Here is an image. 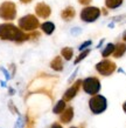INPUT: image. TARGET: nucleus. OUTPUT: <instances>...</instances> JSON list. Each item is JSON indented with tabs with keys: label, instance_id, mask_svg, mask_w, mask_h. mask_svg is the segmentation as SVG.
I'll return each mask as SVG.
<instances>
[{
	"label": "nucleus",
	"instance_id": "obj_1",
	"mask_svg": "<svg viewBox=\"0 0 126 128\" xmlns=\"http://www.w3.org/2000/svg\"><path fill=\"white\" fill-rule=\"evenodd\" d=\"M0 39L22 42L25 40H28L29 38H28V34H25L21 30H19L13 24H1L0 25Z\"/></svg>",
	"mask_w": 126,
	"mask_h": 128
},
{
	"label": "nucleus",
	"instance_id": "obj_2",
	"mask_svg": "<svg viewBox=\"0 0 126 128\" xmlns=\"http://www.w3.org/2000/svg\"><path fill=\"white\" fill-rule=\"evenodd\" d=\"M89 107L93 114H102L107 108L106 98L99 94H96L89 100Z\"/></svg>",
	"mask_w": 126,
	"mask_h": 128
},
{
	"label": "nucleus",
	"instance_id": "obj_3",
	"mask_svg": "<svg viewBox=\"0 0 126 128\" xmlns=\"http://www.w3.org/2000/svg\"><path fill=\"white\" fill-rule=\"evenodd\" d=\"M82 87L83 90L89 95H96L99 93L100 90V81L96 76H89L84 81H82Z\"/></svg>",
	"mask_w": 126,
	"mask_h": 128
},
{
	"label": "nucleus",
	"instance_id": "obj_4",
	"mask_svg": "<svg viewBox=\"0 0 126 128\" xmlns=\"http://www.w3.org/2000/svg\"><path fill=\"white\" fill-rule=\"evenodd\" d=\"M16 16V6L11 1H5L0 6V18L4 20H13Z\"/></svg>",
	"mask_w": 126,
	"mask_h": 128
},
{
	"label": "nucleus",
	"instance_id": "obj_5",
	"mask_svg": "<svg viewBox=\"0 0 126 128\" xmlns=\"http://www.w3.org/2000/svg\"><path fill=\"white\" fill-rule=\"evenodd\" d=\"M39 20L36 16L28 14L22 18H20L19 20V27L23 31H35L39 27Z\"/></svg>",
	"mask_w": 126,
	"mask_h": 128
},
{
	"label": "nucleus",
	"instance_id": "obj_6",
	"mask_svg": "<svg viewBox=\"0 0 126 128\" xmlns=\"http://www.w3.org/2000/svg\"><path fill=\"white\" fill-rule=\"evenodd\" d=\"M116 68H117L116 64L113 61H111V60H103V61L98 62L96 65V70L99 74L104 75V76L111 75L116 70Z\"/></svg>",
	"mask_w": 126,
	"mask_h": 128
},
{
	"label": "nucleus",
	"instance_id": "obj_7",
	"mask_svg": "<svg viewBox=\"0 0 126 128\" xmlns=\"http://www.w3.org/2000/svg\"><path fill=\"white\" fill-rule=\"evenodd\" d=\"M100 16V10L97 7H85L81 12V19L85 22H92Z\"/></svg>",
	"mask_w": 126,
	"mask_h": 128
},
{
	"label": "nucleus",
	"instance_id": "obj_8",
	"mask_svg": "<svg viewBox=\"0 0 126 128\" xmlns=\"http://www.w3.org/2000/svg\"><path fill=\"white\" fill-rule=\"evenodd\" d=\"M81 85H82V81H81V80H77L70 88L67 89V92H65L64 95H63V100H64L65 102L73 100L74 98L77 95V93H78V90H80V88H81Z\"/></svg>",
	"mask_w": 126,
	"mask_h": 128
},
{
	"label": "nucleus",
	"instance_id": "obj_9",
	"mask_svg": "<svg viewBox=\"0 0 126 128\" xmlns=\"http://www.w3.org/2000/svg\"><path fill=\"white\" fill-rule=\"evenodd\" d=\"M35 12H36V14H38L40 18H44V19H46V18H48V16H50L51 10H50V7L47 4H44V2H40V4L36 5Z\"/></svg>",
	"mask_w": 126,
	"mask_h": 128
},
{
	"label": "nucleus",
	"instance_id": "obj_10",
	"mask_svg": "<svg viewBox=\"0 0 126 128\" xmlns=\"http://www.w3.org/2000/svg\"><path fill=\"white\" fill-rule=\"evenodd\" d=\"M73 118H74V108L73 107H67L61 113L60 120H61L62 124H69L70 121L73 120Z\"/></svg>",
	"mask_w": 126,
	"mask_h": 128
},
{
	"label": "nucleus",
	"instance_id": "obj_11",
	"mask_svg": "<svg viewBox=\"0 0 126 128\" xmlns=\"http://www.w3.org/2000/svg\"><path fill=\"white\" fill-rule=\"evenodd\" d=\"M126 52V44L125 42H118L115 47V52H113V56L115 58H122Z\"/></svg>",
	"mask_w": 126,
	"mask_h": 128
},
{
	"label": "nucleus",
	"instance_id": "obj_12",
	"mask_svg": "<svg viewBox=\"0 0 126 128\" xmlns=\"http://www.w3.org/2000/svg\"><path fill=\"white\" fill-rule=\"evenodd\" d=\"M75 14H76V13H75V8L74 7H67L64 11H62L61 16L64 20L69 21V20H71L74 16H75Z\"/></svg>",
	"mask_w": 126,
	"mask_h": 128
},
{
	"label": "nucleus",
	"instance_id": "obj_13",
	"mask_svg": "<svg viewBox=\"0 0 126 128\" xmlns=\"http://www.w3.org/2000/svg\"><path fill=\"white\" fill-rule=\"evenodd\" d=\"M50 67L53 68L54 70H63V62H62V59L60 56H56V58H54V60L50 62Z\"/></svg>",
	"mask_w": 126,
	"mask_h": 128
},
{
	"label": "nucleus",
	"instance_id": "obj_14",
	"mask_svg": "<svg viewBox=\"0 0 126 128\" xmlns=\"http://www.w3.org/2000/svg\"><path fill=\"white\" fill-rule=\"evenodd\" d=\"M41 30L44 32L46 34L50 35L55 31V25H54L53 22H50V21H47V22H43L41 25Z\"/></svg>",
	"mask_w": 126,
	"mask_h": 128
},
{
	"label": "nucleus",
	"instance_id": "obj_15",
	"mask_svg": "<svg viewBox=\"0 0 126 128\" xmlns=\"http://www.w3.org/2000/svg\"><path fill=\"white\" fill-rule=\"evenodd\" d=\"M65 108H67V106H65V101L64 100H60V101H57V104H56L55 107L53 108V112L55 113V114H61Z\"/></svg>",
	"mask_w": 126,
	"mask_h": 128
},
{
	"label": "nucleus",
	"instance_id": "obj_16",
	"mask_svg": "<svg viewBox=\"0 0 126 128\" xmlns=\"http://www.w3.org/2000/svg\"><path fill=\"white\" fill-rule=\"evenodd\" d=\"M115 47H116V45H113V44H107L106 46H105V48L103 50V52H102V55H103L104 58L110 56L111 54H113V52H115Z\"/></svg>",
	"mask_w": 126,
	"mask_h": 128
},
{
	"label": "nucleus",
	"instance_id": "obj_17",
	"mask_svg": "<svg viewBox=\"0 0 126 128\" xmlns=\"http://www.w3.org/2000/svg\"><path fill=\"white\" fill-rule=\"evenodd\" d=\"M122 4H123V0H105V5H106V7L111 8V10L118 8Z\"/></svg>",
	"mask_w": 126,
	"mask_h": 128
},
{
	"label": "nucleus",
	"instance_id": "obj_18",
	"mask_svg": "<svg viewBox=\"0 0 126 128\" xmlns=\"http://www.w3.org/2000/svg\"><path fill=\"white\" fill-rule=\"evenodd\" d=\"M61 54L65 60H70L74 55V50H73V48H70V47H64V48H62Z\"/></svg>",
	"mask_w": 126,
	"mask_h": 128
},
{
	"label": "nucleus",
	"instance_id": "obj_19",
	"mask_svg": "<svg viewBox=\"0 0 126 128\" xmlns=\"http://www.w3.org/2000/svg\"><path fill=\"white\" fill-rule=\"evenodd\" d=\"M89 53H90V50H82V52H81V54L78 55V56L76 58V60H75V64H78V62H81L84 58H86V56H88Z\"/></svg>",
	"mask_w": 126,
	"mask_h": 128
},
{
	"label": "nucleus",
	"instance_id": "obj_20",
	"mask_svg": "<svg viewBox=\"0 0 126 128\" xmlns=\"http://www.w3.org/2000/svg\"><path fill=\"white\" fill-rule=\"evenodd\" d=\"M25 124H26V122H25V118H23L22 115H19L15 124H14V128H25Z\"/></svg>",
	"mask_w": 126,
	"mask_h": 128
},
{
	"label": "nucleus",
	"instance_id": "obj_21",
	"mask_svg": "<svg viewBox=\"0 0 126 128\" xmlns=\"http://www.w3.org/2000/svg\"><path fill=\"white\" fill-rule=\"evenodd\" d=\"M90 45H91V40H88V41H85V42L82 44V45L80 46V48H78V50H80L81 52H82V50H84L85 48H86V47L90 46Z\"/></svg>",
	"mask_w": 126,
	"mask_h": 128
},
{
	"label": "nucleus",
	"instance_id": "obj_22",
	"mask_svg": "<svg viewBox=\"0 0 126 128\" xmlns=\"http://www.w3.org/2000/svg\"><path fill=\"white\" fill-rule=\"evenodd\" d=\"M40 36V33L39 32H34V33H32V34H28V38L29 39H35V38H39Z\"/></svg>",
	"mask_w": 126,
	"mask_h": 128
},
{
	"label": "nucleus",
	"instance_id": "obj_23",
	"mask_svg": "<svg viewBox=\"0 0 126 128\" xmlns=\"http://www.w3.org/2000/svg\"><path fill=\"white\" fill-rule=\"evenodd\" d=\"M2 73H4V75H5V78H6V80H9L11 79V75H9V73L7 72V70H5V68H2Z\"/></svg>",
	"mask_w": 126,
	"mask_h": 128
},
{
	"label": "nucleus",
	"instance_id": "obj_24",
	"mask_svg": "<svg viewBox=\"0 0 126 128\" xmlns=\"http://www.w3.org/2000/svg\"><path fill=\"white\" fill-rule=\"evenodd\" d=\"M78 33H81V28H78V27H76V28H73L71 30V34H74V35H77Z\"/></svg>",
	"mask_w": 126,
	"mask_h": 128
},
{
	"label": "nucleus",
	"instance_id": "obj_25",
	"mask_svg": "<svg viewBox=\"0 0 126 128\" xmlns=\"http://www.w3.org/2000/svg\"><path fill=\"white\" fill-rule=\"evenodd\" d=\"M78 2L82 5H89L91 2V0H78Z\"/></svg>",
	"mask_w": 126,
	"mask_h": 128
},
{
	"label": "nucleus",
	"instance_id": "obj_26",
	"mask_svg": "<svg viewBox=\"0 0 126 128\" xmlns=\"http://www.w3.org/2000/svg\"><path fill=\"white\" fill-rule=\"evenodd\" d=\"M50 128H63V127H62V126H61L60 124H57V122H55V124H51V127H50Z\"/></svg>",
	"mask_w": 126,
	"mask_h": 128
},
{
	"label": "nucleus",
	"instance_id": "obj_27",
	"mask_svg": "<svg viewBox=\"0 0 126 128\" xmlns=\"http://www.w3.org/2000/svg\"><path fill=\"white\" fill-rule=\"evenodd\" d=\"M76 74H77V70H75V72H74V73H73V75L70 76V79H69V82H71V81H73V80H74V78L76 76Z\"/></svg>",
	"mask_w": 126,
	"mask_h": 128
},
{
	"label": "nucleus",
	"instance_id": "obj_28",
	"mask_svg": "<svg viewBox=\"0 0 126 128\" xmlns=\"http://www.w3.org/2000/svg\"><path fill=\"white\" fill-rule=\"evenodd\" d=\"M20 1H21L22 4H28V2H31L32 0H20Z\"/></svg>",
	"mask_w": 126,
	"mask_h": 128
},
{
	"label": "nucleus",
	"instance_id": "obj_29",
	"mask_svg": "<svg viewBox=\"0 0 126 128\" xmlns=\"http://www.w3.org/2000/svg\"><path fill=\"white\" fill-rule=\"evenodd\" d=\"M123 110H124V112L126 113V101L124 102V104H123Z\"/></svg>",
	"mask_w": 126,
	"mask_h": 128
},
{
	"label": "nucleus",
	"instance_id": "obj_30",
	"mask_svg": "<svg viewBox=\"0 0 126 128\" xmlns=\"http://www.w3.org/2000/svg\"><path fill=\"white\" fill-rule=\"evenodd\" d=\"M103 42H104V39H103V40H102V41H100V42H99V44H98V45H97V48H99V47H100V46H102V45H103Z\"/></svg>",
	"mask_w": 126,
	"mask_h": 128
},
{
	"label": "nucleus",
	"instance_id": "obj_31",
	"mask_svg": "<svg viewBox=\"0 0 126 128\" xmlns=\"http://www.w3.org/2000/svg\"><path fill=\"white\" fill-rule=\"evenodd\" d=\"M0 85L2 86V87H6V82H5V81H1V82H0Z\"/></svg>",
	"mask_w": 126,
	"mask_h": 128
},
{
	"label": "nucleus",
	"instance_id": "obj_32",
	"mask_svg": "<svg viewBox=\"0 0 126 128\" xmlns=\"http://www.w3.org/2000/svg\"><path fill=\"white\" fill-rule=\"evenodd\" d=\"M123 40H124V41H126V32L124 33V35H123Z\"/></svg>",
	"mask_w": 126,
	"mask_h": 128
},
{
	"label": "nucleus",
	"instance_id": "obj_33",
	"mask_svg": "<svg viewBox=\"0 0 126 128\" xmlns=\"http://www.w3.org/2000/svg\"><path fill=\"white\" fill-rule=\"evenodd\" d=\"M9 94H14V89L9 88Z\"/></svg>",
	"mask_w": 126,
	"mask_h": 128
},
{
	"label": "nucleus",
	"instance_id": "obj_34",
	"mask_svg": "<svg viewBox=\"0 0 126 128\" xmlns=\"http://www.w3.org/2000/svg\"><path fill=\"white\" fill-rule=\"evenodd\" d=\"M70 128H77V127H70Z\"/></svg>",
	"mask_w": 126,
	"mask_h": 128
}]
</instances>
